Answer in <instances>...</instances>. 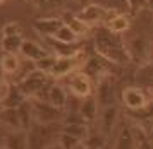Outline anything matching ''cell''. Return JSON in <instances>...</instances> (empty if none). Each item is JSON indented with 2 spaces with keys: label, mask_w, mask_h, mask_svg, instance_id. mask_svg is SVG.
<instances>
[{
  "label": "cell",
  "mask_w": 153,
  "mask_h": 149,
  "mask_svg": "<svg viewBox=\"0 0 153 149\" xmlns=\"http://www.w3.org/2000/svg\"><path fill=\"white\" fill-rule=\"evenodd\" d=\"M67 98H69V94L65 93V89L62 86H59V84H48L45 88V91L38 98H35V100H45V101L52 103L57 108L64 110L65 108V103H67Z\"/></svg>",
  "instance_id": "ba28073f"
},
{
  "label": "cell",
  "mask_w": 153,
  "mask_h": 149,
  "mask_svg": "<svg viewBox=\"0 0 153 149\" xmlns=\"http://www.w3.org/2000/svg\"><path fill=\"white\" fill-rule=\"evenodd\" d=\"M48 74H45L43 70H35V72H31L29 75H26L24 79H21L19 82H16L19 89H21L24 96L26 98H38V96L42 94L45 88L48 86Z\"/></svg>",
  "instance_id": "6da1fadb"
},
{
  "label": "cell",
  "mask_w": 153,
  "mask_h": 149,
  "mask_svg": "<svg viewBox=\"0 0 153 149\" xmlns=\"http://www.w3.org/2000/svg\"><path fill=\"white\" fill-rule=\"evenodd\" d=\"M115 149H138V141H136L134 132L131 130L129 125H126L124 129L120 130L117 142H115Z\"/></svg>",
  "instance_id": "d6986e66"
},
{
  "label": "cell",
  "mask_w": 153,
  "mask_h": 149,
  "mask_svg": "<svg viewBox=\"0 0 153 149\" xmlns=\"http://www.w3.org/2000/svg\"><path fill=\"white\" fill-rule=\"evenodd\" d=\"M110 14V12H108ZM107 14V17H105V27L107 29H110L112 33H115V34H122L126 33L129 27H131V21H129V17L126 15V14H114V15H108Z\"/></svg>",
  "instance_id": "7c38bea8"
},
{
  "label": "cell",
  "mask_w": 153,
  "mask_h": 149,
  "mask_svg": "<svg viewBox=\"0 0 153 149\" xmlns=\"http://www.w3.org/2000/svg\"><path fill=\"white\" fill-rule=\"evenodd\" d=\"M31 100H33L36 123H60L64 120L65 111L62 108H57L45 100H35V98H31Z\"/></svg>",
  "instance_id": "7a4b0ae2"
},
{
  "label": "cell",
  "mask_w": 153,
  "mask_h": 149,
  "mask_svg": "<svg viewBox=\"0 0 153 149\" xmlns=\"http://www.w3.org/2000/svg\"><path fill=\"white\" fill-rule=\"evenodd\" d=\"M79 55H72V57H57L55 65L52 69L50 77H64V75H71L74 70H77V67L83 69V65L79 63Z\"/></svg>",
  "instance_id": "8992f818"
},
{
  "label": "cell",
  "mask_w": 153,
  "mask_h": 149,
  "mask_svg": "<svg viewBox=\"0 0 153 149\" xmlns=\"http://www.w3.org/2000/svg\"><path fill=\"white\" fill-rule=\"evenodd\" d=\"M22 2H29V4H33V2H35V0H22Z\"/></svg>",
  "instance_id": "8d00e7d4"
},
{
  "label": "cell",
  "mask_w": 153,
  "mask_h": 149,
  "mask_svg": "<svg viewBox=\"0 0 153 149\" xmlns=\"http://www.w3.org/2000/svg\"><path fill=\"white\" fill-rule=\"evenodd\" d=\"M126 46L129 50L132 60H134V58H138V60H146V58H148V41H146L145 38L136 36V38L129 40V43H127Z\"/></svg>",
  "instance_id": "4fadbf2b"
},
{
  "label": "cell",
  "mask_w": 153,
  "mask_h": 149,
  "mask_svg": "<svg viewBox=\"0 0 153 149\" xmlns=\"http://www.w3.org/2000/svg\"><path fill=\"white\" fill-rule=\"evenodd\" d=\"M0 120L5 123L7 127H12L16 130L22 129V123H21V118H19L17 108H2V111H0Z\"/></svg>",
  "instance_id": "603a6c76"
},
{
  "label": "cell",
  "mask_w": 153,
  "mask_h": 149,
  "mask_svg": "<svg viewBox=\"0 0 153 149\" xmlns=\"http://www.w3.org/2000/svg\"><path fill=\"white\" fill-rule=\"evenodd\" d=\"M146 2L148 0H126V5H127V9H129L131 14H138L141 9L146 7Z\"/></svg>",
  "instance_id": "f1b7e54d"
},
{
  "label": "cell",
  "mask_w": 153,
  "mask_h": 149,
  "mask_svg": "<svg viewBox=\"0 0 153 149\" xmlns=\"http://www.w3.org/2000/svg\"><path fill=\"white\" fill-rule=\"evenodd\" d=\"M69 91H71V94L77 96V98H88V96L95 94L93 79L88 77L83 70H81V72H76V74H71V77H69Z\"/></svg>",
  "instance_id": "3957f363"
},
{
  "label": "cell",
  "mask_w": 153,
  "mask_h": 149,
  "mask_svg": "<svg viewBox=\"0 0 153 149\" xmlns=\"http://www.w3.org/2000/svg\"><path fill=\"white\" fill-rule=\"evenodd\" d=\"M98 108H100V105H98L97 98H95V94H91L88 98H83L79 113H81V117L86 122H91V120H95L98 117Z\"/></svg>",
  "instance_id": "9a60e30c"
},
{
  "label": "cell",
  "mask_w": 153,
  "mask_h": 149,
  "mask_svg": "<svg viewBox=\"0 0 153 149\" xmlns=\"http://www.w3.org/2000/svg\"><path fill=\"white\" fill-rule=\"evenodd\" d=\"M107 14H108V10H107L105 7H102L100 4H88V5H84L83 10L79 12V17H81L84 22H88V24H97L100 21H105Z\"/></svg>",
  "instance_id": "8fae6325"
},
{
  "label": "cell",
  "mask_w": 153,
  "mask_h": 149,
  "mask_svg": "<svg viewBox=\"0 0 153 149\" xmlns=\"http://www.w3.org/2000/svg\"><path fill=\"white\" fill-rule=\"evenodd\" d=\"M21 57H26V58H31L35 62H40L43 58H47L50 55H53V52L47 50L45 46H42L40 43H36L33 40H24L22 43V48H21Z\"/></svg>",
  "instance_id": "9c48e42d"
},
{
  "label": "cell",
  "mask_w": 153,
  "mask_h": 149,
  "mask_svg": "<svg viewBox=\"0 0 153 149\" xmlns=\"http://www.w3.org/2000/svg\"><path fill=\"white\" fill-rule=\"evenodd\" d=\"M2 36H4V34H2V27H0V43H2Z\"/></svg>",
  "instance_id": "d590c367"
},
{
  "label": "cell",
  "mask_w": 153,
  "mask_h": 149,
  "mask_svg": "<svg viewBox=\"0 0 153 149\" xmlns=\"http://www.w3.org/2000/svg\"><path fill=\"white\" fill-rule=\"evenodd\" d=\"M122 103L124 106L129 111H134V110L143 108L146 103H148V98H146V93L141 88H136V86H129L122 91Z\"/></svg>",
  "instance_id": "5b68a950"
},
{
  "label": "cell",
  "mask_w": 153,
  "mask_h": 149,
  "mask_svg": "<svg viewBox=\"0 0 153 149\" xmlns=\"http://www.w3.org/2000/svg\"><path fill=\"white\" fill-rule=\"evenodd\" d=\"M0 67H2L5 75H12L14 77L17 74L19 67H21V57H19V53H4Z\"/></svg>",
  "instance_id": "44dd1931"
},
{
  "label": "cell",
  "mask_w": 153,
  "mask_h": 149,
  "mask_svg": "<svg viewBox=\"0 0 153 149\" xmlns=\"http://www.w3.org/2000/svg\"><path fill=\"white\" fill-rule=\"evenodd\" d=\"M4 2H5V0H0V5H2V4H4Z\"/></svg>",
  "instance_id": "f35d334b"
},
{
  "label": "cell",
  "mask_w": 153,
  "mask_h": 149,
  "mask_svg": "<svg viewBox=\"0 0 153 149\" xmlns=\"http://www.w3.org/2000/svg\"><path fill=\"white\" fill-rule=\"evenodd\" d=\"M115 96H117V93H115V84L107 75V77H103L102 81L98 82L97 89H95V98H97L100 108L115 105Z\"/></svg>",
  "instance_id": "277c9868"
},
{
  "label": "cell",
  "mask_w": 153,
  "mask_h": 149,
  "mask_svg": "<svg viewBox=\"0 0 153 149\" xmlns=\"http://www.w3.org/2000/svg\"><path fill=\"white\" fill-rule=\"evenodd\" d=\"M0 149H9L7 146H0Z\"/></svg>",
  "instance_id": "74e56055"
},
{
  "label": "cell",
  "mask_w": 153,
  "mask_h": 149,
  "mask_svg": "<svg viewBox=\"0 0 153 149\" xmlns=\"http://www.w3.org/2000/svg\"><path fill=\"white\" fill-rule=\"evenodd\" d=\"M24 38L22 36H2L0 48L4 53H21Z\"/></svg>",
  "instance_id": "7402d4cb"
},
{
  "label": "cell",
  "mask_w": 153,
  "mask_h": 149,
  "mask_svg": "<svg viewBox=\"0 0 153 149\" xmlns=\"http://www.w3.org/2000/svg\"><path fill=\"white\" fill-rule=\"evenodd\" d=\"M22 33H24V27L19 22H16V21L2 26V34L4 36H22Z\"/></svg>",
  "instance_id": "4316f807"
},
{
  "label": "cell",
  "mask_w": 153,
  "mask_h": 149,
  "mask_svg": "<svg viewBox=\"0 0 153 149\" xmlns=\"http://www.w3.org/2000/svg\"><path fill=\"white\" fill-rule=\"evenodd\" d=\"M2 58H4V52H2V48H0V63H2Z\"/></svg>",
  "instance_id": "e575fe53"
},
{
  "label": "cell",
  "mask_w": 153,
  "mask_h": 149,
  "mask_svg": "<svg viewBox=\"0 0 153 149\" xmlns=\"http://www.w3.org/2000/svg\"><path fill=\"white\" fill-rule=\"evenodd\" d=\"M19 111V118H21L22 129H29L33 123H35V108H33V100L28 98L26 101L17 106Z\"/></svg>",
  "instance_id": "ac0fdd59"
},
{
  "label": "cell",
  "mask_w": 153,
  "mask_h": 149,
  "mask_svg": "<svg viewBox=\"0 0 153 149\" xmlns=\"http://www.w3.org/2000/svg\"><path fill=\"white\" fill-rule=\"evenodd\" d=\"M38 9H43V10H57L64 7L65 0H35L33 2Z\"/></svg>",
  "instance_id": "83f0119b"
},
{
  "label": "cell",
  "mask_w": 153,
  "mask_h": 149,
  "mask_svg": "<svg viewBox=\"0 0 153 149\" xmlns=\"http://www.w3.org/2000/svg\"><path fill=\"white\" fill-rule=\"evenodd\" d=\"M60 17H62L64 24H67L69 27H72L79 36H84V34L90 31V24H88V22H84V21L79 17V14L76 15L74 12H64Z\"/></svg>",
  "instance_id": "5bb4252c"
},
{
  "label": "cell",
  "mask_w": 153,
  "mask_h": 149,
  "mask_svg": "<svg viewBox=\"0 0 153 149\" xmlns=\"http://www.w3.org/2000/svg\"><path fill=\"white\" fill-rule=\"evenodd\" d=\"M26 100H28V98H26L24 93L19 89V86H17V84H10L7 96H5V100L2 101V108H17V106L22 105Z\"/></svg>",
  "instance_id": "2e32d148"
},
{
  "label": "cell",
  "mask_w": 153,
  "mask_h": 149,
  "mask_svg": "<svg viewBox=\"0 0 153 149\" xmlns=\"http://www.w3.org/2000/svg\"><path fill=\"white\" fill-rule=\"evenodd\" d=\"M77 2H79V4H83V5H88V4H91L90 0H77Z\"/></svg>",
  "instance_id": "836d02e7"
},
{
  "label": "cell",
  "mask_w": 153,
  "mask_h": 149,
  "mask_svg": "<svg viewBox=\"0 0 153 149\" xmlns=\"http://www.w3.org/2000/svg\"><path fill=\"white\" fill-rule=\"evenodd\" d=\"M64 21L60 15H45V17H38L33 22V27L36 29V33L43 34V36H55V33L62 27Z\"/></svg>",
  "instance_id": "52a82bcc"
},
{
  "label": "cell",
  "mask_w": 153,
  "mask_h": 149,
  "mask_svg": "<svg viewBox=\"0 0 153 149\" xmlns=\"http://www.w3.org/2000/svg\"><path fill=\"white\" fill-rule=\"evenodd\" d=\"M57 41H60V43H67V45H74V43H77V38H79V34L72 29V27H69L67 24H62V27L59 29L55 33V36H53Z\"/></svg>",
  "instance_id": "d4e9b609"
},
{
  "label": "cell",
  "mask_w": 153,
  "mask_h": 149,
  "mask_svg": "<svg viewBox=\"0 0 153 149\" xmlns=\"http://www.w3.org/2000/svg\"><path fill=\"white\" fill-rule=\"evenodd\" d=\"M117 120H119V110L115 105L102 108V111H100V129H102V134L105 137L114 130V127L117 125Z\"/></svg>",
  "instance_id": "30bf717a"
},
{
  "label": "cell",
  "mask_w": 153,
  "mask_h": 149,
  "mask_svg": "<svg viewBox=\"0 0 153 149\" xmlns=\"http://www.w3.org/2000/svg\"><path fill=\"white\" fill-rule=\"evenodd\" d=\"M146 7H148V9L153 12V0H148V2H146Z\"/></svg>",
  "instance_id": "d6a6232c"
},
{
  "label": "cell",
  "mask_w": 153,
  "mask_h": 149,
  "mask_svg": "<svg viewBox=\"0 0 153 149\" xmlns=\"http://www.w3.org/2000/svg\"><path fill=\"white\" fill-rule=\"evenodd\" d=\"M72 149H86V144H84V141L81 144H77L76 148H72Z\"/></svg>",
  "instance_id": "1f68e13d"
},
{
  "label": "cell",
  "mask_w": 153,
  "mask_h": 149,
  "mask_svg": "<svg viewBox=\"0 0 153 149\" xmlns=\"http://www.w3.org/2000/svg\"><path fill=\"white\" fill-rule=\"evenodd\" d=\"M45 149H64V148L60 146V144H59V141H57V142H52V144H48V146H47Z\"/></svg>",
  "instance_id": "4dcf8cb0"
},
{
  "label": "cell",
  "mask_w": 153,
  "mask_h": 149,
  "mask_svg": "<svg viewBox=\"0 0 153 149\" xmlns=\"http://www.w3.org/2000/svg\"><path fill=\"white\" fill-rule=\"evenodd\" d=\"M131 113H132V117H134V120H138V123L141 127L146 125V130L153 125V101H148L143 108L134 110Z\"/></svg>",
  "instance_id": "ffe728a7"
},
{
  "label": "cell",
  "mask_w": 153,
  "mask_h": 149,
  "mask_svg": "<svg viewBox=\"0 0 153 149\" xmlns=\"http://www.w3.org/2000/svg\"><path fill=\"white\" fill-rule=\"evenodd\" d=\"M81 142H83V139L72 136V134H67V132H60V136H59V144H60L64 149H72Z\"/></svg>",
  "instance_id": "484cf974"
},
{
  "label": "cell",
  "mask_w": 153,
  "mask_h": 149,
  "mask_svg": "<svg viewBox=\"0 0 153 149\" xmlns=\"http://www.w3.org/2000/svg\"><path fill=\"white\" fill-rule=\"evenodd\" d=\"M146 136H148V137H146V141H148V142L153 146V125H152L148 130H146Z\"/></svg>",
  "instance_id": "f546056e"
},
{
  "label": "cell",
  "mask_w": 153,
  "mask_h": 149,
  "mask_svg": "<svg viewBox=\"0 0 153 149\" xmlns=\"http://www.w3.org/2000/svg\"><path fill=\"white\" fill-rule=\"evenodd\" d=\"M62 132L72 134V136L79 137V139H86L90 136V129H88V123L81 122V123H62Z\"/></svg>",
  "instance_id": "cb8c5ba5"
},
{
  "label": "cell",
  "mask_w": 153,
  "mask_h": 149,
  "mask_svg": "<svg viewBox=\"0 0 153 149\" xmlns=\"http://www.w3.org/2000/svg\"><path fill=\"white\" fill-rule=\"evenodd\" d=\"M5 146L9 149H29L28 132H24L22 129L10 132L9 136H5Z\"/></svg>",
  "instance_id": "e0dca14e"
}]
</instances>
